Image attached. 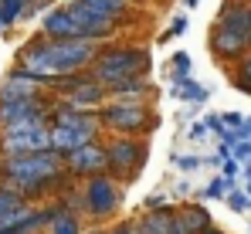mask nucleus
Returning <instances> with one entry per match:
<instances>
[{
    "label": "nucleus",
    "instance_id": "obj_1",
    "mask_svg": "<svg viewBox=\"0 0 251 234\" xmlns=\"http://www.w3.org/2000/svg\"><path fill=\"white\" fill-rule=\"evenodd\" d=\"M65 180V156L54 150L27 156H0V183L17 190L24 200H34L54 190Z\"/></svg>",
    "mask_w": 251,
    "mask_h": 234
},
{
    "label": "nucleus",
    "instance_id": "obj_2",
    "mask_svg": "<svg viewBox=\"0 0 251 234\" xmlns=\"http://www.w3.org/2000/svg\"><path fill=\"white\" fill-rule=\"evenodd\" d=\"M102 119L99 112H78V109H68L65 102L58 109H51V150L54 153H72L78 146L88 143H99L102 136Z\"/></svg>",
    "mask_w": 251,
    "mask_h": 234
},
{
    "label": "nucleus",
    "instance_id": "obj_3",
    "mask_svg": "<svg viewBox=\"0 0 251 234\" xmlns=\"http://www.w3.org/2000/svg\"><path fill=\"white\" fill-rule=\"evenodd\" d=\"M146 65H150V54L143 48H105V51H99L95 65L88 68V75L99 85H105L109 92H116L126 81L143 78Z\"/></svg>",
    "mask_w": 251,
    "mask_h": 234
},
{
    "label": "nucleus",
    "instance_id": "obj_4",
    "mask_svg": "<svg viewBox=\"0 0 251 234\" xmlns=\"http://www.w3.org/2000/svg\"><path fill=\"white\" fill-rule=\"evenodd\" d=\"M99 119H102V129L109 136H136V139H143L146 132H153L160 126V116L150 105H116V102H105L99 109Z\"/></svg>",
    "mask_w": 251,
    "mask_h": 234
},
{
    "label": "nucleus",
    "instance_id": "obj_5",
    "mask_svg": "<svg viewBox=\"0 0 251 234\" xmlns=\"http://www.w3.org/2000/svg\"><path fill=\"white\" fill-rule=\"evenodd\" d=\"M82 204H85V214L95 217V221L116 217L119 207H123V183H119L112 173L88 177L85 187H82Z\"/></svg>",
    "mask_w": 251,
    "mask_h": 234
},
{
    "label": "nucleus",
    "instance_id": "obj_6",
    "mask_svg": "<svg viewBox=\"0 0 251 234\" xmlns=\"http://www.w3.org/2000/svg\"><path fill=\"white\" fill-rule=\"evenodd\" d=\"M109 150V173L119 180V183H129L139 177V170L146 166V143L136 139V136H109L105 143Z\"/></svg>",
    "mask_w": 251,
    "mask_h": 234
},
{
    "label": "nucleus",
    "instance_id": "obj_7",
    "mask_svg": "<svg viewBox=\"0 0 251 234\" xmlns=\"http://www.w3.org/2000/svg\"><path fill=\"white\" fill-rule=\"evenodd\" d=\"M65 173L78 177V180L109 173V150H105V143H88V146H78V150L65 153Z\"/></svg>",
    "mask_w": 251,
    "mask_h": 234
},
{
    "label": "nucleus",
    "instance_id": "obj_8",
    "mask_svg": "<svg viewBox=\"0 0 251 234\" xmlns=\"http://www.w3.org/2000/svg\"><path fill=\"white\" fill-rule=\"evenodd\" d=\"M105 102H109V88L99 85L92 75H85L82 81L65 95V105H68V109H78V112H99Z\"/></svg>",
    "mask_w": 251,
    "mask_h": 234
},
{
    "label": "nucleus",
    "instance_id": "obj_9",
    "mask_svg": "<svg viewBox=\"0 0 251 234\" xmlns=\"http://www.w3.org/2000/svg\"><path fill=\"white\" fill-rule=\"evenodd\" d=\"M51 150V126L34 132H17V136H0V156H27Z\"/></svg>",
    "mask_w": 251,
    "mask_h": 234
},
{
    "label": "nucleus",
    "instance_id": "obj_10",
    "mask_svg": "<svg viewBox=\"0 0 251 234\" xmlns=\"http://www.w3.org/2000/svg\"><path fill=\"white\" fill-rule=\"evenodd\" d=\"M210 48H214L217 58H227V61L238 58V61H241V58L248 54V48H251V38L241 34V31H231V27H217L214 38H210Z\"/></svg>",
    "mask_w": 251,
    "mask_h": 234
},
{
    "label": "nucleus",
    "instance_id": "obj_11",
    "mask_svg": "<svg viewBox=\"0 0 251 234\" xmlns=\"http://www.w3.org/2000/svg\"><path fill=\"white\" fill-rule=\"evenodd\" d=\"M41 34L51 38V41H58V38H82V34H78V24H75V17H72L68 7H58V10H48V14H44Z\"/></svg>",
    "mask_w": 251,
    "mask_h": 234
},
{
    "label": "nucleus",
    "instance_id": "obj_12",
    "mask_svg": "<svg viewBox=\"0 0 251 234\" xmlns=\"http://www.w3.org/2000/svg\"><path fill=\"white\" fill-rule=\"evenodd\" d=\"M41 109H48L44 99H14V95H0V126H10V122H17V119H24V116H34V112H41Z\"/></svg>",
    "mask_w": 251,
    "mask_h": 234
},
{
    "label": "nucleus",
    "instance_id": "obj_13",
    "mask_svg": "<svg viewBox=\"0 0 251 234\" xmlns=\"http://www.w3.org/2000/svg\"><path fill=\"white\" fill-rule=\"evenodd\" d=\"M173 221H176V210H173V207L146 210V214L136 221V234H173Z\"/></svg>",
    "mask_w": 251,
    "mask_h": 234
},
{
    "label": "nucleus",
    "instance_id": "obj_14",
    "mask_svg": "<svg viewBox=\"0 0 251 234\" xmlns=\"http://www.w3.org/2000/svg\"><path fill=\"white\" fill-rule=\"evenodd\" d=\"M217 27H231V31H241L251 38V7L248 3H227L221 14H217Z\"/></svg>",
    "mask_w": 251,
    "mask_h": 234
},
{
    "label": "nucleus",
    "instance_id": "obj_15",
    "mask_svg": "<svg viewBox=\"0 0 251 234\" xmlns=\"http://www.w3.org/2000/svg\"><path fill=\"white\" fill-rule=\"evenodd\" d=\"M173 99H183V102H190L197 109V105L207 102V88L197 85L194 78H180V81H173Z\"/></svg>",
    "mask_w": 251,
    "mask_h": 234
},
{
    "label": "nucleus",
    "instance_id": "obj_16",
    "mask_svg": "<svg viewBox=\"0 0 251 234\" xmlns=\"http://www.w3.org/2000/svg\"><path fill=\"white\" fill-rule=\"evenodd\" d=\"M88 10H95L99 17H105V21H112V24H119L126 14V3L129 0H82Z\"/></svg>",
    "mask_w": 251,
    "mask_h": 234
},
{
    "label": "nucleus",
    "instance_id": "obj_17",
    "mask_svg": "<svg viewBox=\"0 0 251 234\" xmlns=\"http://www.w3.org/2000/svg\"><path fill=\"white\" fill-rule=\"evenodd\" d=\"M48 234H82V221H78V214L65 210V204H61V210H58L54 221L48 224Z\"/></svg>",
    "mask_w": 251,
    "mask_h": 234
},
{
    "label": "nucleus",
    "instance_id": "obj_18",
    "mask_svg": "<svg viewBox=\"0 0 251 234\" xmlns=\"http://www.w3.org/2000/svg\"><path fill=\"white\" fill-rule=\"evenodd\" d=\"M231 190H238V180L221 173V177H214L207 187L201 190V197H204V200H227V194H231Z\"/></svg>",
    "mask_w": 251,
    "mask_h": 234
},
{
    "label": "nucleus",
    "instance_id": "obj_19",
    "mask_svg": "<svg viewBox=\"0 0 251 234\" xmlns=\"http://www.w3.org/2000/svg\"><path fill=\"white\" fill-rule=\"evenodd\" d=\"M34 7V0H0V14H3V27L17 24L27 10Z\"/></svg>",
    "mask_w": 251,
    "mask_h": 234
},
{
    "label": "nucleus",
    "instance_id": "obj_20",
    "mask_svg": "<svg viewBox=\"0 0 251 234\" xmlns=\"http://www.w3.org/2000/svg\"><path fill=\"white\" fill-rule=\"evenodd\" d=\"M224 204H227L234 214H248V210H251V197H248V190H231Z\"/></svg>",
    "mask_w": 251,
    "mask_h": 234
},
{
    "label": "nucleus",
    "instance_id": "obj_21",
    "mask_svg": "<svg viewBox=\"0 0 251 234\" xmlns=\"http://www.w3.org/2000/svg\"><path fill=\"white\" fill-rule=\"evenodd\" d=\"M21 204H27V200L17 194V190H10V187L0 183V214H7V210H14V207H21Z\"/></svg>",
    "mask_w": 251,
    "mask_h": 234
},
{
    "label": "nucleus",
    "instance_id": "obj_22",
    "mask_svg": "<svg viewBox=\"0 0 251 234\" xmlns=\"http://www.w3.org/2000/svg\"><path fill=\"white\" fill-rule=\"evenodd\" d=\"M170 68H173V81H180V78H190V54H173V61H170Z\"/></svg>",
    "mask_w": 251,
    "mask_h": 234
},
{
    "label": "nucleus",
    "instance_id": "obj_23",
    "mask_svg": "<svg viewBox=\"0 0 251 234\" xmlns=\"http://www.w3.org/2000/svg\"><path fill=\"white\" fill-rule=\"evenodd\" d=\"M201 163H204L201 156H183V153L173 156V166H180V170H187V173H190V170H201Z\"/></svg>",
    "mask_w": 251,
    "mask_h": 234
},
{
    "label": "nucleus",
    "instance_id": "obj_24",
    "mask_svg": "<svg viewBox=\"0 0 251 234\" xmlns=\"http://www.w3.org/2000/svg\"><path fill=\"white\" fill-rule=\"evenodd\" d=\"M238 85H251V54L238 61Z\"/></svg>",
    "mask_w": 251,
    "mask_h": 234
},
{
    "label": "nucleus",
    "instance_id": "obj_25",
    "mask_svg": "<svg viewBox=\"0 0 251 234\" xmlns=\"http://www.w3.org/2000/svg\"><path fill=\"white\" fill-rule=\"evenodd\" d=\"M234 159H238V163H245V166L251 163V139H241V143L234 146Z\"/></svg>",
    "mask_w": 251,
    "mask_h": 234
},
{
    "label": "nucleus",
    "instance_id": "obj_26",
    "mask_svg": "<svg viewBox=\"0 0 251 234\" xmlns=\"http://www.w3.org/2000/svg\"><path fill=\"white\" fill-rule=\"evenodd\" d=\"M99 234H136V221H119V224H112V228H105Z\"/></svg>",
    "mask_w": 251,
    "mask_h": 234
},
{
    "label": "nucleus",
    "instance_id": "obj_27",
    "mask_svg": "<svg viewBox=\"0 0 251 234\" xmlns=\"http://www.w3.org/2000/svg\"><path fill=\"white\" fill-rule=\"evenodd\" d=\"M207 132H210V129H207V122H190V126H187V136H190L194 143H201V139H204Z\"/></svg>",
    "mask_w": 251,
    "mask_h": 234
},
{
    "label": "nucleus",
    "instance_id": "obj_28",
    "mask_svg": "<svg viewBox=\"0 0 251 234\" xmlns=\"http://www.w3.org/2000/svg\"><path fill=\"white\" fill-rule=\"evenodd\" d=\"M163 207H170V197L167 194H153L150 200H146V210H163Z\"/></svg>",
    "mask_w": 251,
    "mask_h": 234
},
{
    "label": "nucleus",
    "instance_id": "obj_29",
    "mask_svg": "<svg viewBox=\"0 0 251 234\" xmlns=\"http://www.w3.org/2000/svg\"><path fill=\"white\" fill-rule=\"evenodd\" d=\"M221 173L224 177H238V159H224L221 163Z\"/></svg>",
    "mask_w": 251,
    "mask_h": 234
},
{
    "label": "nucleus",
    "instance_id": "obj_30",
    "mask_svg": "<svg viewBox=\"0 0 251 234\" xmlns=\"http://www.w3.org/2000/svg\"><path fill=\"white\" fill-rule=\"evenodd\" d=\"M224 126H241V122H245V116H238V112H224Z\"/></svg>",
    "mask_w": 251,
    "mask_h": 234
},
{
    "label": "nucleus",
    "instance_id": "obj_31",
    "mask_svg": "<svg viewBox=\"0 0 251 234\" xmlns=\"http://www.w3.org/2000/svg\"><path fill=\"white\" fill-rule=\"evenodd\" d=\"M238 136H241V139H251V119H245V122L238 126Z\"/></svg>",
    "mask_w": 251,
    "mask_h": 234
},
{
    "label": "nucleus",
    "instance_id": "obj_32",
    "mask_svg": "<svg viewBox=\"0 0 251 234\" xmlns=\"http://www.w3.org/2000/svg\"><path fill=\"white\" fill-rule=\"evenodd\" d=\"M183 27H187V17H176V21H173V27H170L167 34H180Z\"/></svg>",
    "mask_w": 251,
    "mask_h": 234
},
{
    "label": "nucleus",
    "instance_id": "obj_33",
    "mask_svg": "<svg viewBox=\"0 0 251 234\" xmlns=\"http://www.w3.org/2000/svg\"><path fill=\"white\" fill-rule=\"evenodd\" d=\"M197 3H201V0H187V7H197Z\"/></svg>",
    "mask_w": 251,
    "mask_h": 234
},
{
    "label": "nucleus",
    "instance_id": "obj_34",
    "mask_svg": "<svg viewBox=\"0 0 251 234\" xmlns=\"http://www.w3.org/2000/svg\"><path fill=\"white\" fill-rule=\"evenodd\" d=\"M0 234H27V231H0Z\"/></svg>",
    "mask_w": 251,
    "mask_h": 234
},
{
    "label": "nucleus",
    "instance_id": "obj_35",
    "mask_svg": "<svg viewBox=\"0 0 251 234\" xmlns=\"http://www.w3.org/2000/svg\"><path fill=\"white\" fill-rule=\"evenodd\" d=\"M0 31H3V14H0Z\"/></svg>",
    "mask_w": 251,
    "mask_h": 234
}]
</instances>
